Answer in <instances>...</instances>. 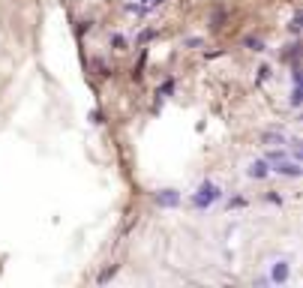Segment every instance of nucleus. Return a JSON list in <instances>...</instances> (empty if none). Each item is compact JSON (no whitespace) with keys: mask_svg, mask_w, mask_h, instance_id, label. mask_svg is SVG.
Listing matches in <instances>:
<instances>
[{"mask_svg":"<svg viewBox=\"0 0 303 288\" xmlns=\"http://www.w3.org/2000/svg\"><path fill=\"white\" fill-rule=\"evenodd\" d=\"M219 195H222V192H219V186H216V183H210V180H204V183L198 186V192L192 195V204H195L198 210H204V207L216 204V201H219Z\"/></svg>","mask_w":303,"mask_h":288,"instance_id":"1","label":"nucleus"},{"mask_svg":"<svg viewBox=\"0 0 303 288\" xmlns=\"http://www.w3.org/2000/svg\"><path fill=\"white\" fill-rule=\"evenodd\" d=\"M273 171L276 174H285V177H300L303 174V168L297 165V159H291V162L288 159H279V162H273Z\"/></svg>","mask_w":303,"mask_h":288,"instance_id":"2","label":"nucleus"},{"mask_svg":"<svg viewBox=\"0 0 303 288\" xmlns=\"http://www.w3.org/2000/svg\"><path fill=\"white\" fill-rule=\"evenodd\" d=\"M156 204L165 207V210H171V207L180 204V192H177V189H159V192H156Z\"/></svg>","mask_w":303,"mask_h":288,"instance_id":"3","label":"nucleus"},{"mask_svg":"<svg viewBox=\"0 0 303 288\" xmlns=\"http://www.w3.org/2000/svg\"><path fill=\"white\" fill-rule=\"evenodd\" d=\"M246 174H249V177H255V180L267 177V174H270V162H267V159H255V162H249Z\"/></svg>","mask_w":303,"mask_h":288,"instance_id":"4","label":"nucleus"},{"mask_svg":"<svg viewBox=\"0 0 303 288\" xmlns=\"http://www.w3.org/2000/svg\"><path fill=\"white\" fill-rule=\"evenodd\" d=\"M261 144H267V147H276V144H279V147H282V144H285V135H282L279 129H264V132H261Z\"/></svg>","mask_w":303,"mask_h":288,"instance_id":"5","label":"nucleus"},{"mask_svg":"<svg viewBox=\"0 0 303 288\" xmlns=\"http://www.w3.org/2000/svg\"><path fill=\"white\" fill-rule=\"evenodd\" d=\"M270 279H273V282H285V279H288V261H273Z\"/></svg>","mask_w":303,"mask_h":288,"instance_id":"6","label":"nucleus"},{"mask_svg":"<svg viewBox=\"0 0 303 288\" xmlns=\"http://www.w3.org/2000/svg\"><path fill=\"white\" fill-rule=\"evenodd\" d=\"M243 45L249 48V51H264V39H261V36H246V39H243Z\"/></svg>","mask_w":303,"mask_h":288,"instance_id":"7","label":"nucleus"},{"mask_svg":"<svg viewBox=\"0 0 303 288\" xmlns=\"http://www.w3.org/2000/svg\"><path fill=\"white\" fill-rule=\"evenodd\" d=\"M171 93H174V78H165V81L159 84L156 96H159V99H165V96H171Z\"/></svg>","mask_w":303,"mask_h":288,"instance_id":"8","label":"nucleus"},{"mask_svg":"<svg viewBox=\"0 0 303 288\" xmlns=\"http://www.w3.org/2000/svg\"><path fill=\"white\" fill-rule=\"evenodd\" d=\"M297 54H300V45H297V42H291V45L282 51V60H291V63H297Z\"/></svg>","mask_w":303,"mask_h":288,"instance_id":"9","label":"nucleus"},{"mask_svg":"<svg viewBox=\"0 0 303 288\" xmlns=\"http://www.w3.org/2000/svg\"><path fill=\"white\" fill-rule=\"evenodd\" d=\"M111 45H114L117 51H123L126 48V36L123 33H111Z\"/></svg>","mask_w":303,"mask_h":288,"instance_id":"10","label":"nucleus"},{"mask_svg":"<svg viewBox=\"0 0 303 288\" xmlns=\"http://www.w3.org/2000/svg\"><path fill=\"white\" fill-rule=\"evenodd\" d=\"M291 105H294V108L300 105V84H294V90H291Z\"/></svg>","mask_w":303,"mask_h":288,"instance_id":"11","label":"nucleus"},{"mask_svg":"<svg viewBox=\"0 0 303 288\" xmlns=\"http://www.w3.org/2000/svg\"><path fill=\"white\" fill-rule=\"evenodd\" d=\"M117 273V267H108V270H102V276H99V282H108L111 276H114Z\"/></svg>","mask_w":303,"mask_h":288,"instance_id":"12","label":"nucleus"},{"mask_svg":"<svg viewBox=\"0 0 303 288\" xmlns=\"http://www.w3.org/2000/svg\"><path fill=\"white\" fill-rule=\"evenodd\" d=\"M183 45H186V48H198V45H201V39H198V36H189Z\"/></svg>","mask_w":303,"mask_h":288,"instance_id":"13","label":"nucleus"},{"mask_svg":"<svg viewBox=\"0 0 303 288\" xmlns=\"http://www.w3.org/2000/svg\"><path fill=\"white\" fill-rule=\"evenodd\" d=\"M288 30H291L294 36H297V30H300V15H294V18H291V24H288Z\"/></svg>","mask_w":303,"mask_h":288,"instance_id":"14","label":"nucleus"},{"mask_svg":"<svg viewBox=\"0 0 303 288\" xmlns=\"http://www.w3.org/2000/svg\"><path fill=\"white\" fill-rule=\"evenodd\" d=\"M213 27H219L222 24V9H213V21H210Z\"/></svg>","mask_w":303,"mask_h":288,"instance_id":"15","label":"nucleus"},{"mask_svg":"<svg viewBox=\"0 0 303 288\" xmlns=\"http://www.w3.org/2000/svg\"><path fill=\"white\" fill-rule=\"evenodd\" d=\"M267 75H270V66H261V69H258V81H264Z\"/></svg>","mask_w":303,"mask_h":288,"instance_id":"16","label":"nucleus"},{"mask_svg":"<svg viewBox=\"0 0 303 288\" xmlns=\"http://www.w3.org/2000/svg\"><path fill=\"white\" fill-rule=\"evenodd\" d=\"M90 120L93 123H102V111H90Z\"/></svg>","mask_w":303,"mask_h":288,"instance_id":"17","label":"nucleus"},{"mask_svg":"<svg viewBox=\"0 0 303 288\" xmlns=\"http://www.w3.org/2000/svg\"><path fill=\"white\" fill-rule=\"evenodd\" d=\"M156 3H159V0H147V9H150V6H156Z\"/></svg>","mask_w":303,"mask_h":288,"instance_id":"18","label":"nucleus"}]
</instances>
